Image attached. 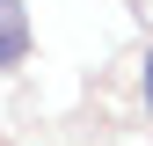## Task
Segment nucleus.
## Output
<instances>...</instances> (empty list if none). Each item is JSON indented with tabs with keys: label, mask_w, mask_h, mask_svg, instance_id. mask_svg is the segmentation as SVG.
Listing matches in <instances>:
<instances>
[{
	"label": "nucleus",
	"mask_w": 153,
	"mask_h": 146,
	"mask_svg": "<svg viewBox=\"0 0 153 146\" xmlns=\"http://www.w3.org/2000/svg\"><path fill=\"white\" fill-rule=\"evenodd\" d=\"M22 51H29V15H22V0H0V73L22 66Z\"/></svg>",
	"instance_id": "1"
},
{
	"label": "nucleus",
	"mask_w": 153,
	"mask_h": 146,
	"mask_svg": "<svg viewBox=\"0 0 153 146\" xmlns=\"http://www.w3.org/2000/svg\"><path fill=\"white\" fill-rule=\"evenodd\" d=\"M146 110H153V51H146Z\"/></svg>",
	"instance_id": "2"
}]
</instances>
